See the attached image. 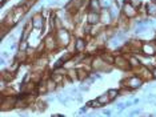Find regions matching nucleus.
Segmentation results:
<instances>
[{
  "label": "nucleus",
  "instance_id": "1",
  "mask_svg": "<svg viewBox=\"0 0 156 117\" xmlns=\"http://www.w3.org/2000/svg\"><path fill=\"white\" fill-rule=\"evenodd\" d=\"M144 79L140 76V74H133V76L128 77L127 80H124L122 83V87L124 89H127L128 92H132L135 89H137V88H140L141 85L144 84Z\"/></svg>",
  "mask_w": 156,
  "mask_h": 117
},
{
  "label": "nucleus",
  "instance_id": "2",
  "mask_svg": "<svg viewBox=\"0 0 156 117\" xmlns=\"http://www.w3.org/2000/svg\"><path fill=\"white\" fill-rule=\"evenodd\" d=\"M55 36H56V40H58L59 47H67V45L72 41L71 32L68 28H66V27H62V28H59V29H56Z\"/></svg>",
  "mask_w": 156,
  "mask_h": 117
},
{
  "label": "nucleus",
  "instance_id": "3",
  "mask_svg": "<svg viewBox=\"0 0 156 117\" xmlns=\"http://www.w3.org/2000/svg\"><path fill=\"white\" fill-rule=\"evenodd\" d=\"M122 13L124 15L126 19H133V17H136L137 13H139V7H136L129 2H126L122 7Z\"/></svg>",
  "mask_w": 156,
  "mask_h": 117
},
{
  "label": "nucleus",
  "instance_id": "4",
  "mask_svg": "<svg viewBox=\"0 0 156 117\" xmlns=\"http://www.w3.org/2000/svg\"><path fill=\"white\" fill-rule=\"evenodd\" d=\"M43 47L47 49V51H56L59 49V44H58V40H56V36H55V32H51L48 33L45 39L43 40Z\"/></svg>",
  "mask_w": 156,
  "mask_h": 117
},
{
  "label": "nucleus",
  "instance_id": "5",
  "mask_svg": "<svg viewBox=\"0 0 156 117\" xmlns=\"http://www.w3.org/2000/svg\"><path fill=\"white\" fill-rule=\"evenodd\" d=\"M141 53L144 56H156V40H151L148 43H143L141 44Z\"/></svg>",
  "mask_w": 156,
  "mask_h": 117
},
{
  "label": "nucleus",
  "instance_id": "6",
  "mask_svg": "<svg viewBox=\"0 0 156 117\" xmlns=\"http://www.w3.org/2000/svg\"><path fill=\"white\" fill-rule=\"evenodd\" d=\"M113 67H116L118 69H122V71H131V65H129L128 59L124 57L123 55L115 56V63H113Z\"/></svg>",
  "mask_w": 156,
  "mask_h": 117
},
{
  "label": "nucleus",
  "instance_id": "7",
  "mask_svg": "<svg viewBox=\"0 0 156 117\" xmlns=\"http://www.w3.org/2000/svg\"><path fill=\"white\" fill-rule=\"evenodd\" d=\"M44 21H45V17L43 13H36V15L32 16L31 19V24H32V28L35 31H43V27H44Z\"/></svg>",
  "mask_w": 156,
  "mask_h": 117
},
{
  "label": "nucleus",
  "instance_id": "8",
  "mask_svg": "<svg viewBox=\"0 0 156 117\" xmlns=\"http://www.w3.org/2000/svg\"><path fill=\"white\" fill-rule=\"evenodd\" d=\"M101 21L100 12H95V11H88L87 12V23L90 26H96Z\"/></svg>",
  "mask_w": 156,
  "mask_h": 117
},
{
  "label": "nucleus",
  "instance_id": "9",
  "mask_svg": "<svg viewBox=\"0 0 156 117\" xmlns=\"http://www.w3.org/2000/svg\"><path fill=\"white\" fill-rule=\"evenodd\" d=\"M73 44H75V52L81 53V52H84V49H86L87 43L83 37H77V39H75V43H73Z\"/></svg>",
  "mask_w": 156,
  "mask_h": 117
},
{
  "label": "nucleus",
  "instance_id": "10",
  "mask_svg": "<svg viewBox=\"0 0 156 117\" xmlns=\"http://www.w3.org/2000/svg\"><path fill=\"white\" fill-rule=\"evenodd\" d=\"M145 13L150 16H156V0H151L145 4Z\"/></svg>",
  "mask_w": 156,
  "mask_h": 117
},
{
  "label": "nucleus",
  "instance_id": "11",
  "mask_svg": "<svg viewBox=\"0 0 156 117\" xmlns=\"http://www.w3.org/2000/svg\"><path fill=\"white\" fill-rule=\"evenodd\" d=\"M88 9L95 11V12H101L100 0H90V2H88Z\"/></svg>",
  "mask_w": 156,
  "mask_h": 117
},
{
  "label": "nucleus",
  "instance_id": "12",
  "mask_svg": "<svg viewBox=\"0 0 156 117\" xmlns=\"http://www.w3.org/2000/svg\"><path fill=\"white\" fill-rule=\"evenodd\" d=\"M15 77V71H2V80H5V81H11L13 80Z\"/></svg>",
  "mask_w": 156,
  "mask_h": 117
},
{
  "label": "nucleus",
  "instance_id": "13",
  "mask_svg": "<svg viewBox=\"0 0 156 117\" xmlns=\"http://www.w3.org/2000/svg\"><path fill=\"white\" fill-rule=\"evenodd\" d=\"M96 100H98L99 102H100V104H101L103 106L111 102V100H109V97H108V95H107V92H105V93H103V95H100V96H98Z\"/></svg>",
  "mask_w": 156,
  "mask_h": 117
},
{
  "label": "nucleus",
  "instance_id": "14",
  "mask_svg": "<svg viewBox=\"0 0 156 117\" xmlns=\"http://www.w3.org/2000/svg\"><path fill=\"white\" fill-rule=\"evenodd\" d=\"M107 95H108L109 100H111V102H112L113 100H116V97H119L120 91L119 89H109V91H107Z\"/></svg>",
  "mask_w": 156,
  "mask_h": 117
},
{
  "label": "nucleus",
  "instance_id": "15",
  "mask_svg": "<svg viewBox=\"0 0 156 117\" xmlns=\"http://www.w3.org/2000/svg\"><path fill=\"white\" fill-rule=\"evenodd\" d=\"M77 71V76H79V80H84V79H87L88 76H90V72L86 69H83V68H79V69H76Z\"/></svg>",
  "mask_w": 156,
  "mask_h": 117
},
{
  "label": "nucleus",
  "instance_id": "16",
  "mask_svg": "<svg viewBox=\"0 0 156 117\" xmlns=\"http://www.w3.org/2000/svg\"><path fill=\"white\" fill-rule=\"evenodd\" d=\"M47 104H48V101H37V102H36L37 108L40 109V111H44V109L47 108Z\"/></svg>",
  "mask_w": 156,
  "mask_h": 117
},
{
  "label": "nucleus",
  "instance_id": "17",
  "mask_svg": "<svg viewBox=\"0 0 156 117\" xmlns=\"http://www.w3.org/2000/svg\"><path fill=\"white\" fill-rule=\"evenodd\" d=\"M145 31H147V27L141 24L139 28H136V29H135V33H136V35H140V33H143V32H145Z\"/></svg>",
  "mask_w": 156,
  "mask_h": 117
},
{
  "label": "nucleus",
  "instance_id": "18",
  "mask_svg": "<svg viewBox=\"0 0 156 117\" xmlns=\"http://www.w3.org/2000/svg\"><path fill=\"white\" fill-rule=\"evenodd\" d=\"M79 89H80V91H83V92H87L88 89H90V84H88V85H84V84H81Z\"/></svg>",
  "mask_w": 156,
  "mask_h": 117
},
{
  "label": "nucleus",
  "instance_id": "19",
  "mask_svg": "<svg viewBox=\"0 0 156 117\" xmlns=\"http://www.w3.org/2000/svg\"><path fill=\"white\" fill-rule=\"evenodd\" d=\"M116 108H118L119 111H123V109L126 108V104H123V102H118V104H116Z\"/></svg>",
  "mask_w": 156,
  "mask_h": 117
},
{
  "label": "nucleus",
  "instance_id": "20",
  "mask_svg": "<svg viewBox=\"0 0 156 117\" xmlns=\"http://www.w3.org/2000/svg\"><path fill=\"white\" fill-rule=\"evenodd\" d=\"M140 113V109H133V111H131L129 116H137Z\"/></svg>",
  "mask_w": 156,
  "mask_h": 117
},
{
  "label": "nucleus",
  "instance_id": "21",
  "mask_svg": "<svg viewBox=\"0 0 156 117\" xmlns=\"http://www.w3.org/2000/svg\"><path fill=\"white\" fill-rule=\"evenodd\" d=\"M111 113H112L111 109H104V111H103V115L104 116H111Z\"/></svg>",
  "mask_w": 156,
  "mask_h": 117
},
{
  "label": "nucleus",
  "instance_id": "22",
  "mask_svg": "<svg viewBox=\"0 0 156 117\" xmlns=\"http://www.w3.org/2000/svg\"><path fill=\"white\" fill-rule=\"evenodd\" d=\"M87 108H88L87 105H86V106H81V108L79 109V113H80V115H81V113H86V112H87Z\"/></svg>",
  "mask_w": 156,
  "mask_h": 117
},
{
  "label": "nucleus",
  "instance_id": "23",
  "mask_svg": "<svg viewBox=\"0 0 156 117\" xmlns=\"http://www.w3.org/2000/svg\"><path fill=\"white\" fill-rule=\"evenodd\" d=\"M139 102H140L139 98H135V100L132 101V104H133V105H137V104H139Z\"/></svg>",
  "mask_w": 156,
  "mask_h": 117
},
{
  "label": "nucleus",
  "instance_id": "24",
  "mask_svg": "<svg viewBox=\"0 0 156 117\" xmlns=\"http://www.w3.org/2000/svg\"><path fill=\"white\" fill-rule=\"evenodd\" d=\"M152 69V74H154V79H156V67L155 68H151Z\"/></svg>",
  "mask_w": 156,
  "mask_h": 117
},
{
  "label": "nucleus",
  "instance_id": "25",
  "mask_svg": "<svg viewBox=\"0 0 156 117\" xmlns=\"http://www.w3.org/2000/svg\"><path fill=\"white\" fill-rule=\"evenodd\" d=\"M133 104L132 102H126V108H129V106H132Z\"/></svg>",
  "mask_w": 156,
  "mask_h": 117
}]
</instances>
